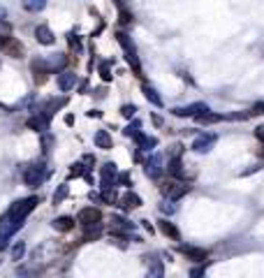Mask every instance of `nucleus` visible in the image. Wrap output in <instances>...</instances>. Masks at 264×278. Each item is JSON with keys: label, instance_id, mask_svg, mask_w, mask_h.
<instances>
[{"label": "nucleus", "instance_id": "obj_31", "mask_svg": "<svg viewBox=\"0 0 264 278\" xmlns=\"http://www.w3.org/2000/svg\"><path fill=\"white\" fill-rule=\"evenodd\" d=\"M121 114H123L125 118H135V114H137V107H135V105H123V107H121Z\"/></svg>", "mask_w": 264, "mask_h": 278}, {"label": "nucleus", "instance_id": "obj_24", "mask_svg": "<svg viewBox=\"0 0 264 278\" xmlns=\"http://www.w3.org/2000/svg\"><path fill=\"white\" fill-rule=\"evenodd\" d=\"M144 95H146V100L153 105V107H162V97L158 95V91H155L153 86L144 84Z\"/></svg>", "mask_w": 264, "mask_h": 278}, {"label": "nucleus", "instance_id": "obj_38", "mask_svg": "<svg viewBox=\"0 0 264 278\" xmlns=\"http://www.w3.org/2000/svg\"><path fill=\"white\" fill-rule=\"evenodd\" d=\"M148 276H162V267H160V264H155L153 269H148Z\"/></svg>", "mask_w": 264, "mask_h": 278}, {"label": "nucleus", "instance_id": "obj_39", "mask_svg": "<svg viewBox=\"0 0 264 278\" xmlns=\"http://www.w3.org/2000/svg\"><path fill=\"white\" fill-rule=\"evenodd\" d=\"M255 137H257V139H260V141L264 144V125H260V128H255Z\"/></svg>", "mask_w": 264, "mask_h": 278}, {"label": "nucleus", "instance_id": "obj_7", "mask_svg": "<svg viewBox=\"0 0 264 278\" xmlns=\"http://www.w3.org/2000/svg\"><path fill=\"white\" fill-rule=\"evenodd\" d=\"M31 70H32V79H35V84L37 86L47 84L49 75H53L51 70H49V65H47V58H35L31 63Z\"/></svg>", "mask_w": 264, "mask_h": 278}, {"label": "nucleus", "instance_id": "obj_6", "mask_svg": "<svg viewBox=\"0 0 264 278\" xmlns=\"http://www.w3.org/2000/svg\"><path fill=\"white\" fill-rule=\"evenodd\" d=\"M118 185V170L114 162H107L105 167L100 170V188L107 190V188H116Z\"/></svg>", "mask_w": 264, "mask_h": 278}, {"label": "nucleus", "instance_id": "obj_17", "mask_svg": "<svg viewBox=\"0 0 264 278\" xmlns=\"http://www.w3.org/2000/svg\"><path fill=\"white\" fill-rule=\"evenodd\" d=\"M47 65H49V70H51V72H58V70H65V65H67V56H63V54L47 56Z\"/></svg>", "mask_w": 264, "mask_h": 278}, {"label": "nucleus", "instance_id": "obj_19", "mask_svg": "<svg viewBox=\"0 0 264 278\" xmlns=\"http://www.w3.org/2000/svg\"><path fill=\"white\" fill-rule=\"evenodd\" d=\"M95 146L97 149H105V151H109L114 146V139H111V135H109L107 130H97L95 132Z\"/></svg>", "mask_w": 264, "mask_h": 278}, {"label": "nucleus", "instance_id": "obj_20", "mask_svg": "<svg viewBox=\"0 0 264 278\" xmlns=\"http://www.w3.org/2000/svg\"><path fill=\"white\" fill-rule=\"evenodd\" d=\"M197 121H200V123H204V125H211V123H220L222 118V114H213L211 109H204V111H202V114H197Z\"/></svg>", "mask_w": 264, "mask_h": 278}, {"label": "nucleus", "instance_id": "obj_42", "mask_svg": "<svg viewBox=\"0 0 264 278\" xmlns=\"http://www.w3.org/2000/svg\"><path fill=\"white\" fill-rule=\"evenodd\" d=\"M7 248V236H0V250H5Z\"/></svg>", "mask_w": 264, "mask_h": 278}, {"label": "nucleus", "instance_id": "obj_22", "mask_svg": "<svg viewBox=\"0 0 264 278\" xmlns=\"http://www.w3.org/2000/svg\"><path fill=\"white\" fill-rule=\"evenodd\" d=\"M121 206H123V209H139V206H141V197L135 193H125L121 197Z\"/></svg>", "mask_w": 264, "mask_h": 278}, {"label": "nucleus", "instance_id": "obj_3", "mask_svg": "<svg viewBox=\"0 0 264 278\" xmlns=\"http://www.w3.org/2000/svg\"><path fill=\"white\" fill-rule=\"evenodd\" d=\"M160 190H162V195H165V197H169L171 202H176V200H181L183 195L190 193V185H188V183H181L179 179H176V181L162 183V185H160Z\"/></svg>", "mask_w": 264, "mask_h": 278}, {"label": "nucleus", "instance_id": "obj_43", "mask_svg": "<svg viewBox=\"0 0 264 278\" xmlns=\"http://www.w3.org/2000/svg\"><path fill=\"white\" fill-rule=\"evenodd\" d=\"M2 19H7V10H5V7L0 5V21H2Z\"/></svg>", "mask_w": 264, "mask_h": 278}, {"label": "nucleus", "instance_id": "obj_5", "mask_svg": "<svg viewBox=\"0 0 264 278\" xmlns=\"http://www.w3.org/2000/svg\"><path fill=\"white\" fill-rule=\"evenodd\" d=\"M0 51L5 56H12V58H21L23 56V44L16 40V37H12V35H2L0 37Z\"/></svg>", "mask_w": 264, "mask_h": 278}, {"label": "nucleus", "instance_id": "obj_23", "mask_svg": "<svg viewBox=\"0 0 264 278\" xmlns=\"http://www.w3.org/2000/svg\"><path fill=\"white\" fill-rule=\"evenodd\" d=\"M53 227L58 230V232H70L74 227V220L70 218V216H58L56 220H53Z\"/></svg>", "mask_w": 264, "mask_h": 278}, {"label": "nucleus", "instance_id": "obj_35", "mask_svg": "<svg viewBox=\"0 0 264 278\" xmlns=\"http://www.w3.org/2000/svg\"><path fill=\"white\" fill-rule=\"evenodd\" d=\"M51 141H53V139L49 137V135H44V137H42V146H44V153H49V151H51Z\"/></svg>", "mask_w": 264, "mask_h": 278}, {"label": "nucleus", "instance_id": "obj_33", "mask_svg": "<svg viewBox=\"0 0 264 278\" xmlns=\"http://www.w3.org/2000/svg\"><path fill=\"white\" fill-rule=\"evenodd\" d=\"M100 75L105 81H111V70H109V63H102L100 65Z\"/></svg>", "mask_w": 264, "mask_h": 278}, {"label": "nucleus", "instance_id": "obj_34", "mask_svg": "<svg viewBox=\"0 0 264 278\" xmlns=\"http://www.w3.org/2000/svg\"><path fill=\"white\" fill-rule=\"evenodd\" d=\"M10 32H12V26L2 19V21H0V37H2V35H10Z\"/></svg>", "mask_w": 264, "mask_h": 278}, {"label": "nucleus", "instance_id": "obj_44", "mask_svg": "<svg viewBox=\"0 0 264 278\" xmlns=\"http://www.w3.org/2000/svg\"><path fill=\"white\" fill-rule=\"evenodd\" d=\"M65 123H67V125H72V123H74V116H72V114H67V116H65Z\"/></svg>", "mask_w": 264, "mask_h": 278}, {"label": "nucleus", "instance_id": "obj_30", "mask_svg": "<svg viewBox=\"0 0 264 278\" xmlns=\"http://www.w3.org/2000/svg\"><path fill=\"white\" fill-rule=\"evenodd\" d=\"M65 197H67V185H61V188L53 193V204H61Z\"/></svg>", "mask_w": 264, "mask_h": 278}, {"label": "nucleus", "instance_id": "obj_10", "mask_svg": "<svg viewBox=\"0 0 264 278\" xmlns=\"http://www.w3.org/2000/svg\"><path fill=\"white\" fill-rule=\"evenodd\" d=\"M216 141H218V137L213 132H204V135H200V137L192 141V151L195 153H209L216 146Z\"/></svg>", "mask_w": 264, "mask_h": 278}, {"label": "nucleus", "instance_id": "obj_27", "mask_svg": "<svg viewBox=\"0 0 264 278\" xmlns=\"http://www.w3.org/2000/svg\"><path fill=\"white\" fill-rule=\"evenodd\" d=\"M47 7V0H23V10L28 12H42Z\"/></svg>", "mask_w": 264, "mask_h": 278}, {"label": "nucleus", "instance_id": "obj_41", "mask_svg": "<svg viewBox=\"0 0 264 278\" xmlns=\"http://www.w3.org/2000/svg\"><path fill=\"white\" fill-rule=\"evenodd\" d=\"M118 183H123V185L130 183V176H127V174H118Z\"/></svg>", "mask_w": 264, "mask_h": 278}, {"label": "nucleus", "instance_id": "obj_21", "mask_svg": "<svg viewBox=\"0 0 264 278\" xmlns=\"http://www.w3.org/2000/svg\"><path fill=\"white\" fill-rule=\"evenodd\" d=\"M169 176L183 179V162H181V155H171V158H169Z\"/></svg>", "mask_w": 264, "mask_h": 278}, {"label": "nucleus", "instance_id": "obj_37", "mask_svg": "<svg viewBox=\"0 0 264 278\" xmlns=\"http://www.w3.org/2000/svg\"><path fill=\"white\" fill-rule=\"evenodd\" d=\"M248 114H250V116H255V114H264V102H257V105H255Z\"/></svg>", "mask_w": 264, "mask_h": 278}, {"label": "nucleus", "instance_id": "obj_45", "mask_svg": "<svg viewBox=\"0 0 264 278\" xmlns=\"http://www.w3.org/2000/svg\"><path fill=\"white\" fill-rule=\"evenodd\" d=\"M141 223H144V227H146V230H148V232H151V234H153V225H151V223H148V220H141Z\"/></svg>", "mask_w": 264, "mask_h": 278}, {"label": "nucleus", "instance_id": "obj_13", "mask_svg": "<svg viewBox=\"0 0 264 278\" xmlns=\"http://www.w3.org/2000/svg\"><path fill=\"white\" fill-rule=\"evenodd\" d=\"M179 253L186 255L188 260H192V262H206V257H209V253L204 248H195V246H179Z\"/></svg>", "mask_w": 264, "mask_h": 278}, {"label": "nucleus", "instance_id": "obj_9", "mask_svg": "<svg viewBox=\"0 0 264 278\" xmlns=\"http://www.w3.org/2000/svg\"><path fill=\"white\" fill-rule=\"evenodd\" d=\"M165 162H162V155L160 153H153L146 162H144V171H146L148 179H160L162 174H165V167H162Z\"/></svg>", "mask_w": 264, "mask_h": 278}, {"label": "nucleus", "instance_id": "obj_14", "mask_svg": "<svg viewBox=\"0 0 264 278\" xmlns=\"http://www.w3.org/2000/svg\"><path fill=\"white\" fill-rule=\"evenodd\" d=\"M35 40H37L40 44H47V46H49V44L56 42V35H53V31L49 28V26H44L42 23V26L35 28Z\"/></svg>", "mask_w": 264, "mask_h": 278}, {"label": "nucleus", "instance_id": "obj_15", "mask_svg": "<svg viewBox=\"0 0 264 278\" xmlns=\"http://www.w3.org/2000/svg\"><path fill=\"white\" fill-rule=\"evenodd\" d=\"M135 141H137L139 151H153L158 146V139L151 137V135H144V132H137V135H135Z\"/></svg>", "mask_w": 264, "mask_h": 278}, {"label": "nucleus", "instance_id": "obj_1", "mask_svg": "<svg viewBox=\"0 0 264 278\" xmlns=\"http://www.w3.org/2000/svg\"><path fill=\"white\" fill-rule=\"evenodd\" d=\"M37 202H40V200L32 195V197H23V200H16V202L12 204L10 209L2 214V218H0V236H7V239H10L23 225V220L35 211Z\"/></svg>", "mask_w": 264, "mask_h": 278}, {"label": "nucleus", "instance_id": "obj_18", "mask_svg": "<svg viewBox=\"0 0 264 278\" xmlns=\"http://www.w3.org/2000/svg\"><path fill=\"white\" fill-rule=\"evenodd\" d=\"M158 227H160V232L165 236H169V239H174V241H179L181 239V232L176 230V225L174 223H169V220H158Z\"/></svg>", "mask_w": 264, "mask_h": 278}, {"label": "nucleus", "instance_id": "obj_16", "mask_svg": "<svg viewBox=\"0 0 264 278\" xmlns=\"http://www.w3.org/2000/svg\"><path fill=\"white\" fill-rule=\"evenodd\" d=\"M74 84H77V75L70 72V70H61V75H58V88L61 91H70Z\"/></svg>", "mask_w": 264, "mask_h": 278}, {"label": "nucleus", "instance_id": "obj_32", "mask_svg": "<svg viewBox=\"0 0 264 278\" xmlns=\"http://www.w3.org/2000/svg\"><path fill=\"white\" fill-rule=\"evenodd\" d=\"M137 132H139V121H135V123H130V125H127V128L123 130V135H125V137H135Z\"/></svg>", "mask_w": 264, "mask_h": 278}, {"label": "nucleus", "instance_id": "obj_8", "mask_svg": "<svg viewBox=\"0 0 264 278\" xmlns=\"http://www.w3.org/2000/svg\"><path fill=\"white\" fill-rule=\"evenodd\" d=\"M77 223L81 225V227L102 223V211H100V209H95V206H86V209H81V211L77 214Z\"/></svg>", "mask_w": 264, "mask_h": 278}, {"label": "nucleus", "instance_id": "obj_36", "mask_svg": "<svg viewBox=\"0 0 264 278\" xmlns=\"http://www.w3.org/2000/svg\"><path fill=\"white\" fill-rule=\"evenodd\" d=\"M160 209H162V214H169V216L176 211V206H174V204H169V202H165L162 206H160Z\"/></svg>", "mask_w": 264, "mask_h": 278}, {"label": "nucleus", "instance_id": "obj_4", "mask_svg": "<svg viewBox=\"0 0 264 278\" xmlns=\"http://www.w3.org/2000/svg\"><path fill=\"white\" fill-rule=\"evenodd\" d=\"M44 179V162H31L28 167H23V181H26V185H31V188H35V185H40Z\"/></svg>", "mask_w": 264, "mask_h": 278}, {"label": "nucleus", "instance_id": "obj_25", "mask_svg": "<svg viewBox=\"0 0 264 278\" xmlns=\"http://www.w3.org/2000/svg\"><path fill=\"white\" fill-rule=\"evenodd\" d=\"M100 234H102V225H100V223L84 227V241H95Z\"/></svg>", "mask_w": 264, "mask_h": 278}, {"label": "nucleus", "instance_id": "obj_28", "mask_svg": "<svg viewBox=\"0 0 264 278\" xmlns=\"http://www.w3.org/2000/svg\"><path fill=\"white\" fill-rule=\"evenodd\" d=\"M70 174H72V176H81V174H84L86 179H91V174H88V170H86V167L81 165V162H74V165H72V170H70Z\"/></svg>", "mask_w": 264, "mask_h": 278}, {"label": "nucleus", "instance_id": "obj_12", "mask_svg": "<svg viewBox=\"0 0 264 278\" xmlns=\"http://www.w3.org/2000/svg\"><path fill=\"white\" fill-rule=\"evenodd\" d=\"M204 109H209L204 102H195V105H188V107H176L171 109V114L179 118H186V116H197V114H202Z\"/></svg>", "mask_w": 264, "mask_h": 278}, {"label": "nucleus", "instance_id": "obj_29", "mask_svg": "<svg viewBox=\"0 0 264 278\" xmlns=\"http://www.w3.org/2000/svg\"><path fill=\"white\" fill-rule=\"evenodd\" d=\"M23 253H26V244H23V241H19L16 246L12 248V260H14V262H19V260L23 257Z\"/></svg>", "mask_w": 264, "mask_h": 278}, {"label": "nucleus", "instance_id": "obj_2", "mask_svg": "<svg viewBox=\"0 0 264 278\" xmlns=\"http://www.w3.org/2000/svg\"><path fill=\"white\" fill-rule=\"evenodd\" d=\"M116 40L118 44L123 46V51H125V58H127V63H130V67L135 70V77H139L141 79V65H139V58H137V49H135V42H132V37L127 35V32L123 31H118L116 32Z\"/></svg>", "mask_w": 264, "mask_h": 278}, {"label": "nucleus", "instance_id": "obj_11", "mask_svg": "<svg viewBox=\"0 0 264 278\" xmlns=\"http://www.w3.org/2000/svg\"><path fill=\"white\" fill-rule=\"evenodd\" d=\"M28 128L35 130V132H40V135H44V132L49 130V116L42 114V111H35V116L28 118Z\"/></svg>", "mask_w": 264, "mask_h": 278}, {"label": "nucleus", "instance_id": "obj_40", "mask_svg": "<svg viewBox=\"0 0 264 278\" xmlns=\"http://www.w3.org/2000/svg\"><path fill=\"white\" fill-rule=\"evenodd\" d=\"M70 44H72V49L81 51V44H79V40H74V35H70Z\"/></svg>", "mask_w": 264, "mask_h": 278}, {"label": "nucleus", "instance_id": "obj_26", "mask_svg": "<svg viewBox=\"0 0 264 278\" xmlns=\"http://www.w3.org/2000/svg\"><path fill=\"white\" fill-rule=\"evenodd\" d=\"M116 5H118V21L123 23V26H130V23L135 21V16H132V14L123 7V2H121V0H116Z\"/></svg>", "mask_w": 264, "mask_h": 278}]
</instances>
